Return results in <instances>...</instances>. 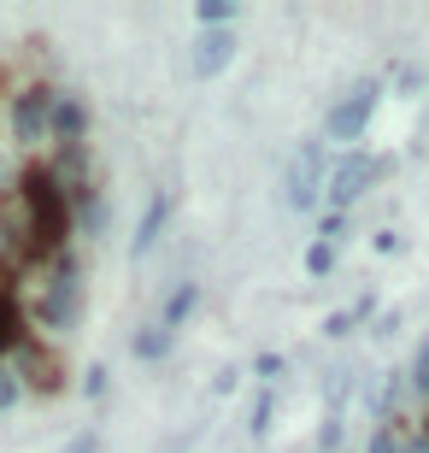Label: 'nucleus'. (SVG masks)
I'll return each instance as SVG.
<instances>
[{
  "label": "nucleus",
  "mask_w": 429,
  "mask_h": 453,
  "mask_svg": "<svg viewBox=\"0 0 429 453\" xmlns=\"http://www.w3.org/2000/svg\"><path fill=\"white\" fill-rule=\"evenodd\" d=\"M306 271H312V277H330L335 271V248L330 242H312V248H306Z\"/></svg>",
  "instance_id": "dca6fc26"
},
{
  "label": "nucleus",
  "mask_w": 429,
  "mask_h": 453,
  "mask_svg": "<svg viewBox=\"0 0 429 453\" xmlns=\"http://www.w3.org/2000/svg\"><path fill=\"white\" fill-rule=\"evenodd\" d=\"M347 388H353V365H330L324 371V395H330V401H347Z\"/></svg>",
  "instance_id": "f3484780"
},
{
  "label": "nucleus",
  "mask_w": 429,
  "mask_h": 453,
  "mask_svg": "<svg viewBox=\"0 0 429 453\" xmlns=\"http://www.w3.org/2000/svg\"><path fill=\"white\" fill-rule=\"evenodd\" d=\"M35 319L48 324V330H71V324H77V259H71V253L53 259V277L42 283Z\"/></svg>",
  "instance_id": "f03ea898"
},
{
  "label": "nucleus",
  "mask_w": 429,
  "mask_h": 453,
  "mask_svg": "<svg viewBox=\"0 0 429 453\" xmlns=\"http://www.w3.org/2000/svg\"><path fill=\"white\" fill-rule=\"evenodd\" d=\"M388 336H400V312H382L377 319V342H388Z\"/></svg>",
  "instance_id": "5701e85b"
},
{
  "label": "nucleus",
  "mask_w": 429,
  "mask_h": 453,
  "mask_svg": "<svg viewBox=\"0 0 429 453\" xmlns=\"http://www.w3.org/2000/svg\"><path fill=\"white\" fill-rule=\"evenodd\" d=\"M24 212H30V230H35V253H59L71 230V188L53 177V171H24Z\"/></svg>",
  "instance_id": "f257e3e1"
},
{
  "label": "nucleus",
  "mask_w": 429,
  "mask_h": 453,
  "mask_svg": "<svg viewBox=\"0 0 429 453\" xmlns=\"http://www.w3.org/2000/svg\"><path fill=\"white\" fill-rule=\"evenodd\" d=\"M18 348H24V319H18L12 295L0 288V353H18Z\"/></svg>",
  "instance_id": "9b49d317"
},
{
  "label": "nucleus",
  "mask_w": 429,
  "mask_h": 453,
  "mask_svg": "<svg viewBox=\"0 0 429 453\" xmlns=\"http://www.w3.org/2000/svg\"><path fill=\"white\" fill-rule=\"evenodd\" d=\"M12 401H18V377H12V371H0V412H6Z\"/></svg>",
  "instance_id": "4be33fe9"
},
{
  "label": "nucleus",
  "mask_w": 429,
  "mask_h": 453,
  "mask_svg": "<svg viewBox=\"0 0 429 453\" xmlns=\"http://www.w3.org/2000/svg\"><path fill=\"white\" fill-rule=\"evenodd\" d=\"M53 135L65 148H77V135H83V106L71 101V95H53Z\"/></svg>",
  "instance_id": "1a4fd4ad"
},
{
  "label": "nucleus",
  "mask_w": 429,
  "mask_h": 453,
  "mask_svg": "<svg viewBox=\"0 0 429 453\" xmlns=\"http://www.w3.org/2000/svg\"><path fill=\"white\" fill-rule=\"evenodd\" d=\"M171 195H153L148 201V212H142V224H135V253H148L153 242H159V230H165V219H171Z\"/></svg>",
  "instance_id": "6e6552de"
},
{
  "label": "nucleus",
  "mask_w": 429,
  "mask_h": 453,
  "mask_svg": "<svg viewBox=\"0 0 429 453\" xmlns=\"http://www.w3.org/2000/svg\"><path fill=\"white\" fill-rule=\"evenodd\" d=\"M12 135L24 142V148H35V142L53 135V95L48 88H24V95L12 101Z\"/></svg>",
  "instance_id": "423d86ee"
},
{
  "label": "nucleus",
  "mask_w": 429,
  "mask_h": 453,
  "mask_svg": "<svg viewBox=\"0 0 429 453\" xmlns=\"http://www.w3.org/2000/svg\"><path fill=\"white\" fill-rule=\"evenodd\" d=\"M230 53H235L230 30H200L195 35V77H218V71L230 65Z\"/></svg>",
  "instance_id": "0eeeda50"
},
{
  "label": "nucleus",
  "mask_w": 429,
  "mask_h": 453,
  "mask_svg": "<svg viewBox=\"0 0 429 453\" xmlns=\"http://www.w3.org/2000/svg\"><path fill=\"white\" fill-rule=\"evenodd\" d=\"M235 12H241L235 0H200V6H195V18L206 24V30H224V24H230Z\"/></svg>",
  "instance_id": "4468645a"
},
{
  "label": "nucleus",
  "mask_w": 429,
  "mask_h": 453,
  "mask_svg": "<svg viewBox=\"0 0 429 453\" xmlns=\"http://www.w3.org/2000/svg\"><path fill=\"white\" fill-rule=\"evenodd\" d=\"M130 353H135V359H165V353H171V330H165V324L135 330V336H130Z\"/></svg>",
  "instance_id": "9d476101"
},
{
  "label": "nucleus",
  "mask_w": 429,
  "mask_h": 453,
  "mask_svg": "<svg viewBox=\"0 0 429 453\" xmlns=\"http://www.w3.org/2000/svg\"><path fill=\"white\" fill-rule=\"evenodd\" d=\"M95 448H100V441L88 436V430H83V436H71V441H65V453H95Z\"/></svg>",
  "instance_id": "b1692460"
},
{
  "label": "nucleus",
  "mask_w": 429,
  "mask_h": 453,
  "mask_svg": "<svg viewBox=\"0 0 429 453\" xmlns=\"http://www.w3.org/2000/svg\"><path fill=\"white\" fill-rule=\"evenodd\" d=\"M318 448H324V453H335V448H341V418L318 424Z\"/></svg>",
  "instance_id": "6ab92c4d"
},
{
  "label": "nucleus",
  "mask_w": 429,
  "mask_h": 453,
  "mask_svg": "<svg viewBox=\"0 0 429 453\" xmlns=\"http://www.w3.org/2000/svg\"><path fill=\"white\" fill-rule=\"evenodd\" d=\"M324 165H330V159H324L318 142H306V148L295 153V165H288V206H295V212H312L318 206V195H324V183H330Z\"/></svg>",
  "instance_id": "20e7f679"
},
{
  "label": "nucleus",
  "mask_w": 429,
  "mask_h": 453,
  "mask_svg": "<svg viewBox=\"0 0 429 453\" xmlns=\"http://www.w3.org/2000/svg\"><path fill=\"white\" fill-rule=\"evenodd\" d=\"M364 319H371V295L341 306V312H330V319H324V336H353V324H364Z\"/></svg>",
  "instance_id": "f8f14e48"
},
{
  "label": "nucleus",
  "mask_w": 429,
  "mask_h": 453,
  "mask_svg": "<svg viewBox=\"0 0 429 453\" xmlns=\"http://www.w3.org/2000/svg\"><path fill=\"white\" fill-rule=\"evenodd\" d=\"M106 377H112L106 365H88V377H83V395H95V401H100V395H106Z\"/></svg>",
  "instance_id": "412c9836"
},
{
  "label": "nucleus",
  "mask_w": 429,
  "mask_h": 453,
  "mask_svg": "<svg viewBox=\"0 0 429 453\" xmlns=\"http://www.w3.org/2000/svg\"><path fill=\"white\" fill-rule=\"evenodd\" d=\"M253 436H264V430H271V395H259V401H253V424H248Z\"/></svg>",
  "instance_id": "aec40b11"
},
{
  "label": "nucleus",
  "mask_w": 429,
  "mask_h": 453,
  "mask_svg": "<svg viewBox=\"0 0 429 453\" xmlns=\"http://www.w3.org/2000/svg\"><path fill=\"white\" fill-rule=\"evenodd\" d=\"M195 301H200V288H195V283H182L177 295L165 301V319H159V324H165V330H177V324L188 319V312H195Z\"/></svg>",
  "instance_id": "ddd939ff"
},
{
  "label": "nucleus",
  "mask_w": 429,
  "mask_h": 453,
  "mask_svg": "<svg viewBox=\"0 0 429 453\" xmlns=\"http://www.w3.org/2000/svg\"><path fill=\"white\" fill-rule=\"evenodd\" d=\"M377 101H382V83H353V95L330 106V118H324V135H330V142H353V135L371 124Z\"/></svg>",
  "instance_id": "7ed1b4c3"
},
{
  "label": "nucleus",
  "mask_w": 429,
  "mask_h": 453,
  "mask_svg": "<svg viewBox=\"0 0 429 453\" xmlns=\"http://www.w3.org/2000/svg\"><path fill=\"white\" fill-rule=\"evenodd\" d=\"M371 183H377V159H364V153H347V159H335V165H330L324 201H330L335 212H341V206H353Z\"/></svg>",
  "instance_id": "39448f33"
},
{
  "label": "nucleus",
  "mask_w": 429,
  "mask_h": 453,
  "mask_svg": "<svg viewBox=\"0 0 429 453\" xmlns=\"http://www.w3.org/2000/svg\"><path fill=\"white\" fill-rule=\"evenodd\" d=\"M253 371H259L264 383H282V371H288V359H282V353H259V359H253Z\"/></svg>",
  "instance_id": "a211bd4d"
},
{
  "label": "nucleus",
  "mask_w": 429,
  "mask_h": 453,
  "mask_svg": "<svg viewBox=\"0 0 429 453\" xmlns=\"http://www.w3.org/2000/svg\"><path fill=\"white\" fill-rule=\"evenodd\" d=\"M364 453H406V436H400L395 424H377V430H371V448Z\"/></svg>",
  "instance_id": "2eb2a0df"
}]
</instances>
